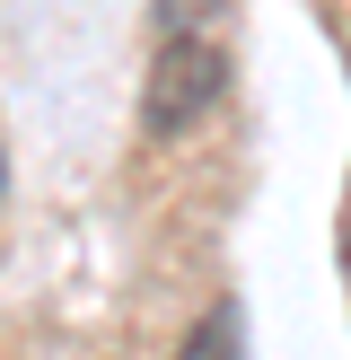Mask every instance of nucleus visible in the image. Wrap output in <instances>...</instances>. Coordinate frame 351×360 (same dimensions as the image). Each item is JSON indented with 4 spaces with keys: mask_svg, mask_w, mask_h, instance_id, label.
<instances>
[{
    "mask_svg": "<svg viewBox=\"0 0 351 360\" xmlns=\"http://www.w3.org/2000/svg\"><path fill=\"white\" fill-rule=\"evenodd\" d=\"M237 343H246V334H237V308H211L202 326L176 343V360H237Z\"/></svg>",
    "mask_w": 351,
    "mask_h": 360,
    "instance_id": "nucleus-2",
    "label": "nucleus"
},
{
    "mask_svg": "<svg viewBox=\"0 0 351 360\" xmlns=\"http://www.w3.org/2000/svg\"><path fill=\"white\" fill-rule=\"evenodd\" d=\"M343 264H351V255H343Z\"/></svg>",
    "mask_w": 351,
    "mask_h": 360,
    "instance_id": "nucleus-4",
    "label": "nucleus"
},
{
    "mask_svg": "<svg viewBox=\"0 0 351 360\" xmlns=\"http://www.w3.org/2000/svg\"><path fill=\"white\" fill-rule=\"evenodd\" d=\"M220 97H228V44L176 35V44H158L150 79H140V132H150V141H176V132H193Z\"/></svg>",
    "mask_w": 351,
    "mask_h": 360,
    "instance_id": "nucleus-1",
    "label": "nucleus"
},
{
    "mask_svg": "<svg viewBox=\"0 0 351 360\" xmlns=\"http://www.w3.org/2000/svg\"><path fill=\"white\" fill-rule=\"evenodd\" d=\"M211 9H220V0H158L150 18H158V35L176 44V35H202V18H211Z\"/></svg>",
    "mask_w": 351,
    "mask_h": 360,
    "instance_id": "nucleus-3",
    "label": "nucleus"
}]
</instances>
